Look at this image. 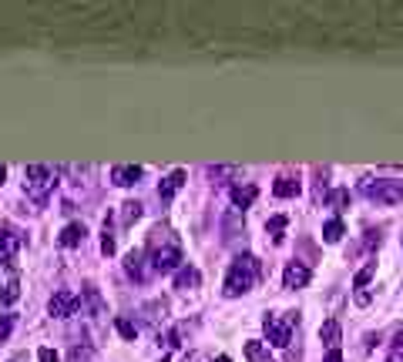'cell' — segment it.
Listing matches in <instances>:
<instances>
[{
	"mask_svg": "<svg viewBox=\"0 0 403 362\" xmlns=\"http://www.w3.org/2000/svg\"><path fill=\"white\" fill-rule=\"evenodd\" d=\"M145 252L152 258V272H161V275H171V272H178L185 265V258H182V241H178V235L171 232L169 222H158V225L148 232Z\"/></svg>",
	"mask_w": 403,
	"mask_h": 362,
	"instance_id": "1",
	"label": "cell"
},
{
	"mask_svg": "<svg viewBox=\"0 0 403 362\" xmlns=\"http://www.w3.org/2000/svg\"><path fill=\"white\" fill-rule=\"evenodd\" d=\"M259 275H263L259 258L256 255H235V262L229 265V272H225L222 295H225V299H239V295H246V292H252V286L259 282Z\"/></svg>",
	"mask_w": 403,
	"mask_h": 362,
	"instance_id": "2",
	"label": "cell"
},
{
	"mask_svg": "<svg viewBox=\"0 0 403 362\" xmlns=\"http://www.w3.org/2000/svg\"><path fill=\"white\" fill-rule=\"evenodd\" d=\"M299 326V312H282V316H265L263 329H265V339L269 346L276 349H286L289 339H293V329Z\"/></svg>",
	"mask_w": 403,
	"mask_h": 362,
	"instance_id": "3",
	"label": "cell"
},
{
	"mask_svg": "<svg viewBox=\"0 0 403 362\" xmlns=\"http://www.w3.org/2000/svg\"><path fill=\"white\" fill-rule=\"evenodd\" d=\"M54 185H58V175L47 165H27V171H24V192H27L34 201H44V198L54 192Z\"/></svg>",
	"mask_w": 403,
	"mask_h": 362,
	"instance_id": "4",
	"label": "cell"
},
{
	"mask_svg": "<svg viewBox=\"0 0 403 362\" xmlns=\"http://www.w3.org/2000/svg\"><path fill=\"white\" fill-rule=\"evenodd\" d=\"M359 192L376 201V205H397L403 201V185L400 181H387V178H363L359 181Z\"/></svg>",
	"mask_w": 403,
	"mask_h": 362,
	"instance_id": "5",
	"label": "cell"
},
{
	"mask_svg": "<svg viewBox=\"0 0 403 362\" xmlns=\"http://www.w3.org/2000/svg\"><path fill=\"white\" fill-rule=\"evenodd\" d=\"M81 299L74 295V292H67V288H61V292H54L51 295V302H47V316L54 319H71L74 312H78Z\"/></svg>",
	"mask_w": 403,
	"mask_h": 362,
	"instance_id": "6",
	"label": "cell"
},
{
	"mask_svg": "<svg viewBox=\"0 0 403 362\" xmlns=\"http://www.w3.org/2000/svg\"><path fill=\"white\" fill-rule=\"evenodd\" d=\"M312 279L310 265H303V262H289L286 265V272H282V288H289V292H296V288H306Z\"/></svg>",
	"mask_w": 403,
	"mask_h": 362,
	"instance_id": "7",
	"label": "cell"
},
{
	"mask_svg": "<svg viewBox=\"0 0 403 362\" xmlns=\"http://www.w3.org/2000/svg\"><path fill=\"white\" fill-rule=\"evenodd\" d=\"M145 262H148V252H145V248H135V252L124 255V272H128L135 282H145L148 272H152V265H145Z\"/></svg>",
	"mask_w": 403,
	"mask_h": 362,
	"instance_id": "8",
	"label": "cell"
},
{
	"mask_svg": "<svg viewBox=\"0 0 403 362\" xmlns=\"http://www.w3.org/2000/svg\"><path fill=\"white\" fill-rule=\"evenodd\" d=\"M20 245H24V235L7 232V228L0 232V262H4L7 269H14V265H17L14 258H17V248H20Z\"/></svg>",
	"mask_w": 403,
	"mask_h": 362,
	"instance_id": "9",
	"label": "cell"
},
{
	"mask_svg": "<svg viewBox=\"0 0 403 362\" xmlns=\"http://www.w3.org/2000/svg\"><path fill=\"white\" fill-rule=\"evenodd\" d=\"M141 171L138 165H114L111 168V185H118V188H131V185H138L141 181Z\"/></svg>",
	"mask_w": 403,
	"mask_h": 362,
	"instance_id": "10",
	"label": "cell"
},
{
	"mask_svg": "<svg viewBox=\"0 0 403 362\" xmlns=\"http://www.w3.org/2000/svg\"><path fill=\"white\" fill-rule=\"evenodd\" d=\"M182 185H185V171H182V168H175L171 175L161 178V185H158V198H161V201H171V198L182 192Z\"/></svg>",
	"mask_w": 403,
	"mask_h": 362,
	"instance_id": "11",
	"label": "cell"
},
{
	"mask_svg": "<svg viewBox=\"0 0 403 362\" xmlns=\"http://www.w3.org/2000/svg\"><path fill=\"white\" fill-rule=\"evenodd\" d=\"M202 286V272L195 265H182V269L175 272V288H182V292H195Z\"/></svg>",
	"mask_w": 403,
	"mask_h": 362,
	"instance_id": "12",
	"label": "cell"
},
{
	"mask_svg": "<svg viewBox=\"0 0 403 362\" xmlns=\"http://www.w3.org/2000/svg\"><path fill=\"white\" fill-rule=\"evenodd\" d=\"M319 339H323L326 352H333V349H340V342H343L340 322H336V319H326L323 326H319Z\"/></svg>",
	"mask_w": 403,
	"mask_h": 362,
	"instance_id": "13",
	"label": "cell"
},
{
	"mask_svg": "<svg viewBox=\"0 0 403 362\" xmlns=\"http://www.w3.org/2000/svg\"><path fill=\"white\" fill-rule=\"evenodd\" d=\"M84 239H88V228L81 225V222H71V225H64V232H61V239L58 241H61L64 248H78Z\"/></svg>",
	"mask_w": 403,
	"mask_h": 362,
	"instance_id": "14",
	"label": "cell"
},
{
	"mask_svg": "<svg viewBox=\"0 0 403 362\" xmlns=\"http://www.w3.org/2000/svg\"><path fill=\"white\" fill-rule=\"evenodd\" d=\"M256 198H259V188H256V185H235L232 188V205L239 211H246Z\"/></svg>",
	"mask_w": 403,
	"mask_h": 362,
	"instance_id": "15",
	"label": "cell"
},
{
	"mask_svg": "<svg viewBox=\"0 0 403 362\" xmlns=\"http://www.w3.org/2000/svg\"><path fill=\"white\" fill-rule=\"evenodd\" d=\"M303 192V185H299V178H289V175H282V178H276V185H272V195L276 198H296Z\"/></svg>",
	"mask_w": 403,
	"mask_h": 362,
	"instance_id": "16",
	"label": "cell"
},
{
	"mask_svg": "<svg viewBox=\"0 0 403 362\" xmlns=\"http://www.w3.org/2000/svg\"><path fill=\"white\" fill-rule=\"evenodd\" d=\"M343 235H346V225H343L340 215H336V218H329V222L323 225V241H326V245H336Z\"/></svg>",
	"mask_w": 403,
	"mask_h": 362,
	"instance_id": "17",
	"label": "cell"
},
{
	"mask_svg": "<svg viewBox=\"0 0 403 362\" xmlns=\"http://www.w3.org/2000/svg\"><path fill=\"white\" fill-rule=\"evenodd\" d=\"M17 299H20V279L11 275V279L0 286V305H14Z\"/></svg>",
	"mask_w": 403,
	"mask_h": 362,
	"instance_id": "18",
	"label": "cell"
},
{
	"mask_svg": "<svg viewBox=\"0 0 403 362\" xmlns=\"http://www.w3.org/2000/svg\"><path fill=\"white\" fill-rule=\"evenodd\" d=\"M246 359L249 362H272V356H269V346H265V342L252 339V342H246Z\"/></svg>",
	"mask_w": 403,
	"mask_h": 362,
	"instance_id": "19",
	"label": "cell"
},
{
	"mask_svg": "<svg viewBox=\"0 0 403 362\" xmlns=\"http://www.w3.org/2000/svg\"><path fill=\"white\" fill-rule=\"evenodd\" d=\"M373 275H376V262H366V265L353 275V288H357V292H359V288H370Z\"/></svg>",
	"mask_w": 403,
	"mask_h": 362,
	"instance_id": "20",
	"label": "cell"
},
{
	"mask_svg": "<svg viewBox=\"0 0 403 362\" xmlns=\"http://www.w3.org/2000/svg\"><path fill=\"white\" fill-rule=\"evenodd\" d=\"M118 218H121L124 228L135 225V222L141 218V201H124V205H121V215H118Z\"/></svg>",
	"mask_w": 403,
	"mask_h": 362,
	"instance_id": "21",
	"label": "cell"
},
{
	"mask_svg": "<svg viewBox=\"0 0 403 362\" xmlns=\"http://www.w3.org/2000/svg\"><path fill=\"white\" fill-rule=\"evenodd\" d=\"M286 225H289V218H286V215H272V218H269V225H265V232L272 235V241H282V239H286V235H282Z\"/></svg>",
	"mask_w": 403,
	"mask_h": 362,
	"instance_id": "22",
	"label": "cell"
},
{
	"mask_svg": "<svg viewBox=\"0 0 403 362\" xmlns=\"http://www.w3.org/2000/svg\"><path fill=\"white\" fill-rule=\"evenodd\" d=\"M114 329H118V335H121V339H128V342H135V335H138V326H135L131 319H124V316L114 319Z\"/></svg>",
	"mask_w": 403,
	"mask_h": 362,
	"instance_id": "23",
	"label": "cell"
},
{
	"mask_svg": "<svg viewBox=\"0 0 403 362\" xmlns=\"http://www.w3.org/2000/svg\"><path fill=\"white\" fill-rule=\"evenodd\" d=\"M84 299H88V305H91L94 316H105V302H101V295H98V288L84 286Z\"/></svg>",
	"mask_w": 403,
	"mask_h": 362,
	"instance_id": "24",
	"label": "cell"
},
{
	"mask_svg": "<svg viewBox=\"0 0 403 362\" xmlns=\"http://www.w3.org/2000/svg\"><path fill=\"white\" fill-rule=\"evenodd\" d=\"M326 201H329L336 211H343L346 205H350V192H346V188H336V192H329V198H326Z\"/></svg>",
	"mask_w": 403,
	"mask_h": 362,
	"instance_id": "25",
	"label": "cell"
},
{
	"mask_svg": "<svg viewBox=\"0 0 403 362\" xmlns=\"http://www.w3.org/2000/svg\"><path fill=\"white\" fill-rule=\"evenodd\" d=\"M101 252H105V255H114V235H111L108 228H105V235H101Z\"/></svg>",
	"mask_w": 403,
	"mask_h": 362,
	"instance_id": "26",
	"label": "cell"
},
{
	"mask_svg": "<svg viewBox=\"0 0 403 362\" xmlns=\"http://www.w3.org/2000/svg\"><path fill=\"white\" fill-rule=\"evenodd\" d=\"M37 362H61V356L54 352V349H37Z\"/></svg>",
	"mask_w": 403,
	"mask_h": 362,
	"instance_id": "27",
	"label": "cell"
},
{
	"mask_svg": "<svg viewBox=\"0 0 403 362\" xmlns=\"http://www.w3.org/2000/svg\"><path fill=\"white\" fill-rule=\"evenodd\" d=\"M353 302H357V305H370V302H373V292H370V288H359L357 295H353Z\"/></svg>",
	"mask_w": 403,
	"mask_h": 362,
	"instance_id": "28",
	"label": "cell"
},
{
	"mask_svg": "<svg viewBox=\"0 0 403 362\" xmlns=\"http://www.w3.org/2000/svg\"><path fill=\"white\" fill-rule=\"evenodd\" d=\"M366 248H376V245H380V232H366Z\"/></svg>",
	"mask_w": 403,
	"mask_h": 362,
	"instance_id": "29",
	"label": "cell"
},
{
	"mask_svg": "<svg viewBox=\"0 0 403 362\" xmlns=\"http://www.w3.org/2000/svg\"><path fill=\"white\" fill-rule=\"evenodd\" d=\"M326 362H343V352H340V349H333V352H326Z\"/></svg>",
	"mask_w": 403,
	"mask_h": 362,
	"instance_id": "30",
	"label": "cell"
},
{
	"mask_svg": "<svg viewBox=\"0 0 403 362\" xmlns=\"http://www.w3.org/2000/svg\"><path fill=\"white\" fill-rule=\"evenodd\" d=\"M7 181V165H0V185Z\"/></svg>",
	"mask_w": 403,
	"mask_h": 362,
	"instance_id": "31",
	"label": "cell"
},
{
	"mask_svg": "<svg viewBox=\"0 0 403 362\" xmlns=\"http://www.w3.org/2000/svg\"><path fill=\"white\" fill-rule=\"evenodd\" d=\"M216 362H232V359H229V356H218V359Z\"/></svg>",
	"mask_w": 403,
	"mask_h": 362,
	"instance_id": "32",
	"label": "cell"
}]
</instances>
